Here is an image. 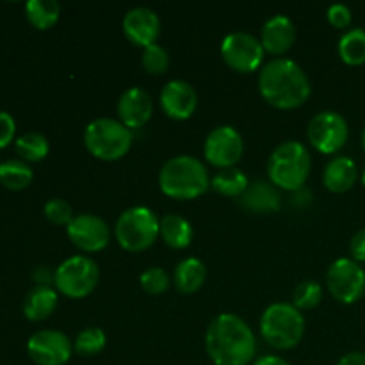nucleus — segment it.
Wrapping results in <instances>:
<instances>
[{
    "label": "nucleus",
    "instance_id": "obj_16",
    "mask_svg": "<svg viewBox=\"0 0 365 365\" xmlns=\"http://www.w3.org/2000/svg\"><path fill=\"white\" fill-rule=\"evenodd\" d=\"M123 32L132 45L148 48L150 45H155L159 38L160 20L150 7H134L125 14Z\"/></svg>",
    "mask_w": 365,
    "mask_h": 365
},
{
    "label": "nucleus",
    "instance_id": "obj_11",
    "mask_svg": "<svg viewBox=\"0 0 365 365\" xmlns=\"http://www.w3.org/2000/svg\"><path fill=\"white\" fill-rule=\"evenodd\" d=\"M307 135H309L310 145L317 152L331 155V153H337L339 150L344 148V145L348 143V121L335 110H323L310 120Z\"/></svg>",
    "mask_w": 365,
    "mask_h": 365
},
{
    "label": "nucleus",
    "instance_id": "obj_15",
    "mask_svg": "<svg viewBox=\"0 0 365 365\" xmlns=\"http://www.w3.org/2000/svg\"><path fill=\"white\" fill-rule=\"evenodd\" d=\"M160 107L171 120L184 121L195 114L198 107V93L189 82L175 78L170 81L160 91Z\"/></svg>",
    "mask_w": 365,
    "mask_h": 365
},
{
    "label": "nucleus",
    "instance_id": "obj_21",
    "mask_svg": "<svg viewBox=\"0 0 365 365\" xmlns=\"http://www.w3.org/2000/svg\"><path fill=\"white\" fill-rule=\"evenodd\" d=\"M59 294L53 287L48 285H36L24 298V316L32 323L48 319L57 309Z\"/></svg>",
    "mask_w": 365,
    "mask_h": 365
},
{
    "label": "nucleus",
    "instance_id": "obj_3",
    "mask_svg": "<svg viewBox=\"0 0 365 365\" xmlns=\"http://www.w3.org/2000/svg\"><path fill=\"white\" fill-rule=\"evenodd\" d=\"M159 187L173 200H195L210 187L209 171L192 155L171 157L159 171Z\"/></svg>",
    "mask_w": 365,
    "mask_h": 365
},
{
    "label": "nucleus",
    "instance_id": "obj_19",
    "mask_svg": "<svg viewBox=\"0 0 365 365\" xmlns=\"http://www.w3.org/2000/svg\"><path fill=\"white\" fill-rule=\"evenodd\" d=\"M241 203L250 212L273 214L280 209L282 198L271 182L255 180L250 182L248 189L241 196Z\"/></svg>",
    "mask_w": 365,
    "mask_h": 365
},
{
    "label": "nucleus",
    "instance_id": "obj_14",
    "mask_svg": "<svg viewBox=\"0 0 365 365\" xmlns=\"http://www.w3.org/2000/svg\"><path fill=\"white\" fill-rule=\"evenodd\" d=\"M68 239L86 253H96L107 248L110 241V228L102 217L95 214H78L66 227Z\"/></svg>",
    "mask_w": 365,
    "mask_h": 365
},
{
    "label": "nucleus",
    "instance_id": "obj_28",
    "mask_svg": "<svg viewBox=\"0 0 365 365\" xmlns=\"http://www.w3.org/2000/svg\"><path fill=\"white\" fill-rule=\"evenodd\" d=\"M16 153L25 163H39L45 159L50 152L48 139L39 132H25L24 135L14 141Z\"/></svg>",
    "mask_w": 365,
    "mask_h": 365
},
{
    "label": "nucleus",
    "instance_id": "obj_13",
    "mask_svg": "<svg viewBox=\"0 0 365 365\" xmlns=\"http://www.w3.org/2000/svg\"><path fill=\"white\" fill-rule=\"evenodd\" d=\"M27 353L38 365H66L73 355V342L59 330H39L29 339Z\"/></svg>",
    "mask_w": 365,
    "mask_h": 365
},
{
    "label": "nucleus",
    "instance_id": "obj_23",
    "mask_svg": "<svg viewBox=\"0 0 365 365\" xmlns=\"http://www.w3.org/2000/svg\"><path fill=\"white\" fill-rule=\"evenodd\" d=\"M192 227L185 217L178 214H166L160 220V237L170 248L184 250L192 241Z\"/></svg>",
    "mask_w": 365,
    "mask_h": 365
},
{
    "label": "nucleus",
    "instance_id": "obj_30",
    "mask_svg": "<svg viewBox=\"0 0 365 365\" xmlns=\"http://www.w3.org/2000/svg\"><path fill=\"white\" fill-rule=\"evenodd\" d=\"M323 299V287L314 280H305L292 292V305L298 310L316 309Z\"/></svg>",
    "mask_w": 365,
    "mask_h": 365
},
{
    "label": "nucleus",
    "instance_id": "obj_40",
    "mask_svg": "<svg viewBox=\"0 0 365 365\" xmlns=\"http://www.w3.org/2000/svg\"><path fill=\"white\" fill-rule=\"evenodd\" d=\"M360 143H362V148H364V152H365V127H364V130H362V138H360Z\"/></svg>",
    "mask_w": 365,
    "mask_h": 365
},
{
    "label": "nucleus",
    "instance_id": "obj_7",
    "mask_svg": "<svg viewBox=\"0 0 365 365\" xmlns=\"http://www.w3.org/2000/svg\"><path fill=\"white\" fill-rule=\"evenodd\" d=\"M160 235V220L148 207H130L114 225L118 245L132 253L148 250Z\"/></svg>",
    "mask_w": 365,
    "mask_h": 365
},
{
    "label": "nucleus",
    "instance_id": "obj_26",
    "mask_svg": "<svg viewBox=\"0 0 365 365\" xmlns=\"http://www.w3.org/2000/svg\"><path fill=\"white\" fill-rule=\"evenodd\" d=\"M25 14L36 29L46 31L59 20L61 6L56 0H29L25 4Z\"/></svg>",
    "mask_w": 365,
    "mask_h": 365
},
{
    "label": "nucleus",
    "instance_id": "obj_41",
    "mask_svg": "<svg viewBox=\"0 0 365 365\" xmlns=\"http://www.w3.org/2000/svg\"><path fill=\"white\" fill-rule=\"evenodd\" d=\"M362 182H364V185H365V168H364V171H362Z\"/></svg>",
    "mask_w": 365,
    "mask_h": 365
},
{
    "label": "nucleus",
    "instance_id": "obj_34",
    "mask_svg": "<svg viewBox=\"0 0 365 365\" xmlns=\"http://www.w3.org/2000/svg\"><path fill=\"white\" fill-rule=\"evenodd\" d=\"M327 18L335 29H346L351 25L353 14L346 4H334V6L328 7Z\"/></svg>",
    "mask_w": 365,
    "mask_h": 365
},
{
    "label": "nucleus",
    "instance_id": "obj_20",
    "mask_svg": "<svg viewBox=\"0 0 365 365\" xmlns=\"http://www.w3.org/2000/svg\"><path fill=\"white\" fill-rule=\"evenodd\" d=\"M356 178H359V170L355 160L346 155L334 157L323 171L324 187L337 195L349 191L355 185Z\"/></svg>",
    "mask_w": 365,
    "mask_h": 365
},
{
    "label": "nucleus",
    "instance_id": "obj_22",
    "mask_svg": "<svg viewBox=\"0 0 365 365\" xmlns=\"http://www.w3.org/2000/svg\"><path fill=\"white\" fill-rule=\"evenodd\" d=\"M207 280V267L200 259L189 257L182 260L173 273V284L184 294H195L203 287Z\"/></svg>",
    "mask_w": 365,
    "mask_h": 365
},
{
    "label": "nucleus",
    "instance_id": "obj_18",
    "mask_svg": "<svg viewBox=\"0 0 365 365\" xmlns=\"http://www.w3.org/2000/svg\"><path fill=\"white\" fill-rule=\"evenodd\" d=\"M296 41V25L285 14H274L264 24L260 32V43L271 56H282Z\"/></svg>",
    "mask_w": 365,
    "mask_h": 365
},
{
    "label": "nucleus",
    "instance_id": "obj_36",
    "mask_svg": "<svg viewBox=\"0 0 365 365\" xmlns=\"http://www.w3.org/2000/svg\"><path fill=\"white\" fill-rule=\"evenodd\" d=\"M349 252L355 262H365V228L356 232L349 242Z\"/></svg>",
    "mask_w": 365,
    "mask_h": 365
},
{
    "label": "nucleus",
    "instance_id": "obj_31",
    "mask_svg": "<svg viewBox=\"0 0 365 365\" xmlns=\"http://www.w3.org/2000/svg\"><path fill=\"white\" fill-rule=\"evenodd\" d=\"M141 64L145 71H148L150 75H163L170 68V53H168L164 46L155 43V45H150L148 48H145Z\"/></svg>",
    "mask_w": 365,
    "mask_h": 365
},
{
    "label": "nucleus",
    "instance_id": "obj_9",
    "mask_svg": "<svg viewBox=\"0 0 365 365\" xmlns=\"http://www.w3.org/2000/svg\"><path fill=\"white\" fill-rule=\"evenodd\" d=\"M264 50L260 39L250 32H230L221 41V57L225 64L239 73H252L260 68L264 61Z\"/></svg>",
    "mask_w": 365,
    "mask_h": 365
},
{
    "label": "nucleus",
    "instance_id": "obj_27",
    "mask_svg": "<svg viewBox=\"0 0 365 365\" xmlns=\"http://www.w3.org/2000/svg\"><path fill=\"white\" fill-rule=\"evenodd\" d=\"M339 56L349 66H360L365 63V31L351 29L339 39Z\"/></svg>",
    "mask_w": 365,
    "mask_h": 365
},
{
    "label": "nucleus",
    "instance_id": "obj_12",
    "mask_svg": "<svg viewBox=\"0 0 365 365\" xmlns=\"http://www.w3.org/2000/svg\"><path fill=\"white\" fill-rule=\"evenodd\" d=\"M245 152V141L239 134L237 128L230 125H221L212 132H209L205 143H203V155L207 163L212 166L225 170V168H235L241 160Z\"/></svg>",
    "mask_w": 365,
    "mask_h": 365
},
{
    "label": "nucleus",
    "instance_id": "obj_39",
    "mask_svg": "<svg viewBox=\"0 0 365 365\" xmlns=\"http://www.w3.org/2000/svg\"><path fill=\"white\" fill-rule=\"evenodd\" d=\"M253 365H291L285 359L278 355H264L260 359H257Z\"/></svg>",
    "mask_w": 365,
    "mask_h": 365
},
{
    "label": "nucleus",
    "instance_id": "obj_37",
    "mask_svg": "<svg viewBox=\"0 0 365 365\" xmlns=\"http://www.w3.org/2000/svg\"><path fill=\"white\" fill-rule=\"evenodd\" d=\"M32 278H34L38 285H48V287H52V284H56V269L41 266L34 271Z\"/></svg>",
    "mask_w": 365,
    "mask_h": 365
},
{
    "label": "nucleus",
    "instance_id": "obj_32",
    "mask_svg": "<svg viewBox=\"0 0 365 365\" xmlns=\"http://www.w3.org/2000/svg\"><path fill=\"white\" fill-rule=\"evenodd\" d=\"M139 284H141L143 291L157 296L168 291V287H170V277H168V273L163 267H148L139 277Z\"/></svg>",
    "mask_w": 365,
    "mask_h": 365
},
{
    "label": "nucleus",
    "instance_id": "obj_25",
    "mask_svg": "<svg viewBox=\"0 0 365 365\" xmlns=\"http://www.w3.org/2000/svg\"><path fill=\"white\" fill-rule=\"evenodd\" d=\"M31 166L21 159H9L6 163H0V184L11 191H21L32 184Z\"/></svg>",
    "mask_w": 365,
    "mask_h": 365
},
{
    "label": "nucleus",
    "instance_id": "obj_10",
    "mask_svg": "<svg viewBox=\"0 0 365 365\" xmlns=\"http://www.w3.org/2000/svg\"><path fill=\"white\" fill-rule=\"evenodd\" d=\"M327 287L337 302L353 305L365 294V271L353 259H337L327 271Z\"/></svg>",
    "mask_w": 365,
    "mask_h": 365
},
{
    "label": "nucleus",
    "instance_id": "obj_8",
    "mask_svg": "<svg viewBox=\"0 0 365 365\" xmlns=\"http://www.w3.org/2000/svg\"><path fill=\"white\" fill-rule=\"evenodd\" d=\"M100 280V267L91 257L73 255L61 262L56 269L57 292L71 299H82L91 294Z\"/></svg>",
    "mask_w": 365,
    "mask_h": 365
},
{
    "label": "nucleus",
    "instance_id": "obj_2",
    "mask_svg": "<svg viewBox=\"0 0 365 365\" xmlns=\"http://www.w3.org/2000/svg\"><path fill=\"white\" fill-rule=\"evenodd\" d=\"M259 91L269 106L289 110L309 100L312 84L298 63L287 57H277L260 70Z\"/></svg>",
    "mask_w": 365,
    "mask_h": 365
},
{
    "label": "nucleus",
    "instance_id": "obj_24",
    "mask_svg": "<svg viewBox=\"0 0 365 365\" xmlns=\"http://www.w3.org/2000/svg\"><path fill=\"white\" fill-rule=\"evenodd\" d=\"M210 185L220 195L237 198V196L245 195V191L250 185V180L239 168H225V170H220L210 178Z\"/></svg>",
    "mask_w": 365,
    "mask_h": 365
},
{
    "label": "nucleus",
    "instance_id": "obj_1",
    "mask_svg": "<svg viewBox=\"0 0 365 365\" xmlns=\"http://www.w3.org/2000/svg\"><path fill=\"white\" fill-rule=\"evenodd\" d=\"M205 351L216 365H250L257 353L255 334L235 314H220L205 331Z\"/></svg>",
    "mask_w": 365,
    "mask_h": 365
},
{
    "label": "nucleus",
    "instance_id": "obj_29",
    "mask_svg": "<svg viewBox=\"0 0 365 365\" xmlns=\"http://www.w3.org/2000/svg\"><path fill=\"white\" fill-rule=\"evenodd\" d=\"M106 344V331L102 328L89 327L77 335V339L73 341V351L81 356H95L103 351Z\"/></svg>",
    "mask_w": 365,
    "mask_h": 365
},
{
    "label": "nucleus",
    "instance_id": "obj_33",
    "mask_svg": "<svg viewBox=\"0 0 365 365\" xmlns=\"http://www.w3.org/2000/svg\"><path fill=\"white\" fill-rule=\"evenodd\" d=\"M46 220L52 221L53 225H61V227H68L73 221V209L70 203L63 198H50L43 207Z\"/></svg>",
    "mask_w": 365,
    "mask_h": 365
},
{
    "label": "nucleus",
    "instance_id": "obj_5",
    "mask_svg": "<svg viewBox=\"0 0 365 365\" xmlns=\"http://www.w3.org/2000/svg\"><path fill=\"white\" fill-rule=\"evenodd\" d=\"M305 334V317L292 303H273L260 317V335L274 349H292Z\"/></svg>",
    "mask_w": 365,
    "mask_h": 365
},
{
    "label": "nucleus",
    "instance_id": "obj_6",
    "mask_svg": "<svg viewBox=\"0 0 365 365\" xmlns=\"http://www.w3.org/2000/svg\"><path fill=\"white\" fill-rule=\"evenodd\" d=\"M132 130H128L120 120L96 118L86 127L84 145L93 157L100 160H120L132 146Z\"/></svg>",
    "mask_w": 365,
    "mask_h": 365
},
{
    "label": "nucleus",
    "instance_id": "obj_17",
    "mask_svg": "<svg viewBox=\"0 0 365 365\" xmlns=\"http://www.w3.org/2000/svg\"><path fill=\"white\" fill-rule=\"evenodd\" d=\"M116 110L121 123L128 130H134L145 127L150 121L153 114V100L145 89L128 88L127 91L121 93Z\"/></svg>",
    "mask_w": 365,
    "mask_h": 365
},
{
    "label": "nucleus",
    "instance_id": "obj_4",
    "mask_svg": "<svg viewBox=\"0 0 365 365\" xmlns=\"http://www.w3.org/2000/svg\"><path fill=\"white\" fill-rule=\"evenodd\" d=\"M312 170L309 148L299 141H285L273 150L267 163L269 182L284 191L303 189Z\"/></svg>",
    "mask_w": 365,
    "mask_h": 365
},
{
    "label": "nucleus",
    "instance_id": "obj_35",
    "mask_svg": "<svg viewBox=\"0 0 365 365\" xmlns=\"http://www.w3.org/2000/svg\"><path fill=\"white\" fill-rule=\"evenodd\" d=\"M16 132V121L7 110H0V148H6L13 143Z\"/></svg>",
    "mask_w": 365,
    "mask_h": 365
},
{
    "label": "nucleus",
    "instance_id": "obj_38",
    "mask_svg": "<svg viewBox=\"0 0 365 365\" xmlns=\"http://www.w3.org/2000/svg\"><path fill=\"white\" fill-rule=\"evenodd\" d=\"M337 365H365V353L362 351H353L348 355L342 356Z\"/></svg>",
    "mask_w": 365,
    "mask_h": 365
}]
</instances>
